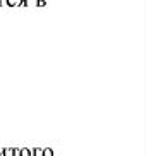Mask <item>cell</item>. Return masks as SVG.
I'll return each instance as SVG.
<instances>
[{
	"mask_svg": "<svg viewBox=\"0 0 146 156\" xmlns=\"http://www.w3.org/2000/svg\"><path fill=\"white\" fill-rule=\"evenodd\" d=\"M41 156H53V149L52 147H43L41 149Z\"/></svg>",
	"mask_w": 146,
	"mask_h": 156,
	"instance_id": "cell-1",
	"label": "cell"
},
{
	"mask_svg": "<svg viewBox=\"0 0 146 156\" xmlns=\"http://www.w3.org/2000/svg\"><path fill=\"white\" fill-rule=\"evenodd\" d=\"M19 156H31L29 147H19Z\"/></svg>",
	"mask_w": 146,
	"mask_h": 156,
	"instance_id": "cell-2",
	"label": "cell"
},
{
	"mask_svg": "<svg viewBox=\"0 0 146 156\" xmlns=\"http://www.w3.org/2000/svg\"><path fill=\"white\" fill-rule=\"evenodd\" d=\"M29 153H31V156H40L41 154V149H40V147H29Z\"/></svg>",
	"mask_w": 146,
	"mask_h": 156,
	"instance_id": "cell-3",
	"label": "cell"
},
{
	"mask_svg": "<svg viewBox=\"0 0 146 156\" xmlns=\"http://www.w3.org/2000/svg\"><path fill=\"white\" fill-rule=\"evenodd\" d=\"M4 156H14V147H4Z\"/></svg>",
	"mask_w": 146,
	"mask_h": 156,
	"instance_id": "cell-4",
	"label": "cell"
},
{
	"mask_svg": "<svg viewBox=\"0 0 146 156\" xmlns=\"http://www.w3.org/2000/svg\"><path fill=\"white\" fill-rule=\"evenodd\" d=\"M5 5H17V0H5Z\"/></svg>",
	"mask_w": 146,
	"mask_h": 156,
	"instance_id": "cell-5",
	"label": "cell"
},
{
	"mask_svg": "<svg viewBox=\"0 0 146 156\" xmlns=\"http://www.w3.org/2000/svg\"><path fill=\"white\" fill-rule=\"evenodd\" d=\"M14 156H19V147H14Z\"/></svg>",
	"mask_w": 146,
	"mask_h": 156,
	"instance_id": "cell-6",
	"label": "cell"
},
{
	"mask_svg": "<svg viewBox=\"0 0 146 156\" xmlns=\"http://www.w3.org/2000/svg\"><path fill=\"white\" fill-rule=\"evenodd\" d=\"M0 156H4V147H0Z\"/></svg>",
	"mask_w": 146,
	"mask_h": 156,
	"instance_id": "cell-7",
	"label": "cell"
},
{
	"mask_svg": "<svg viewBox=\"0 0 146 156\" xmlns=\"http://www.w3.org/2000/svg\"><path fill=\"white\" fill-rule=\"evenodd\" d=\"M38 4H40V5H43V4H45V0H38Z\"/></svg>",
	"mask_w": 146,
	"mask_h": 156,
	"instance_id": "cell-8",
	"label": "cell"
}]
</instances>
